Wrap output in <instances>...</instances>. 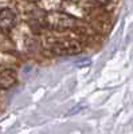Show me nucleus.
<instances>
[{"mask_svg":"<svg viewBox=\"0 0 133 134\" xmlns=\"http://www.w3.org/2000/svg\"><path fill=\"white\" fill-rule=\"evenodd\" d=\"M18 81V75L14 70L7 69L0 71V88L2 90H8L11 88Z\"/></svg>","mask_w":133,"mask_h":134,"instance_id":"nucleus-3","label":"nucleus"},{"mask_svg":"<svg viewBox=\"0 0 133 134\" xmlns=\"http://www.w3.org/2000/svg\"><path fill=\"white\" fill-rule=\"evenodd\" d=\"M30 2H39V0H30Z\"/></svg>","mask_w":133,"mask_h":134,"instance_id":"nucleus-6","label":"nucleus"},{"mask_svg":"<svg viewBox=\"0 0 133 134\" xmlns=\"http://www.w3.org/2000/svg\"><path fill=\"white\" fill-rule=\"evenodd\" d=\"M82 50L81 44L77 40H59L51 44L50 51L58 57H71L79 54Z\"/></svg>","mask_w":133,"mask_h":134,"instance_id":"nucleus-1","label":"nucleus"},{"mask_svg":"<svg viewBox=\"0 0 133 134\" xmlns=\"http://www.w3.org/2000/svg\"><path fill=\"white\" fill-rule=\"evenodd\" d=\"M16 23V15L14 11H11L8 8L3 9L0 12V30H11Z\"/></svg>","mask_w":133,"mask_h":134,"instance_id":"nucleus-4","label":"nucleus"},{"mask_svg":"<svg viewBox=\"0 0 133 134\" xmlns=\"http://www.w3.org/2000/svg\"><path fill=\"white\" fill-rule=\"evenodd\" d=\"M46 26L52 30H69L75 26L74 18L65 14H50L46 18Z\"/></svg>","mask_w":133,"mask_h":134,"instance_id":"nucleus-2","label":"nucleus"},{"mask_svg":"<svg viewBox=\"0 0 133 134\" xmlns=\"http://www.w3.org/2000/svg\"><path fill=\"white\" fill-rule=\"evenodd\" d=\"M95 2H97L99 5H106V4L110 2V0H95Z\"/></svg>","mask_w":133,"mask_h":134,"instance_id":"nucleus-5","label":"nucleus"}]
</instances>
